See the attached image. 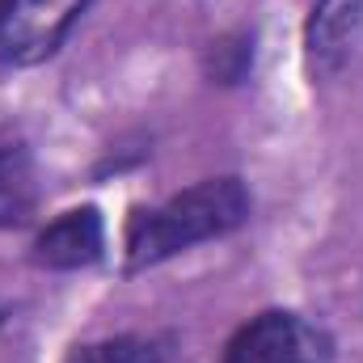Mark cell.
<instances>
[{"label": "cell", "mask_w": 363, "mask_h": 363, "mask_svg": "<svg viewBox=\"0 0 363 363\" xmlns=\"http://www.w3.org/2000/svg\"><path fill=\"white\" fill-rule=\"evenodd\" d=\"M254 220V190L241 174L199 178L161 203H140L123 224V274H148L182 254L224 241Z\"/></svg>", "instance_id": "6da1fadb"}, {"label": "cell", "mask_w": 363, "mask_h": 363, "mask_svg": "<svg viewBox=\"0 0 363 363\" xmlns=\"http://www.w3.org/2000/svg\"><path fill=\"white\" fill-rule=\"evenodd\" d=\"M93 0H0V72H26L51 64Z\"/></svg>", "instance_id": "7a4b0ae2"}, {"label": "cell", "mask_w": 363, "mask_h": 363, "mask_svg": "<svg viewBox=\"0 0 363 363\" xmlns=\"http://www.w3.org/2000/svg\"><path fill=\"white\" fill-rule=\"evenodd\" d=\"M334 334L296 313V308H262L233 330L220 363H334Z\"/></svg>", "instance_id": "3957f363"}, {"label": "cell", "mask_w": 363, "mask_h": 363, "mask_svg": "<svg viewBox=\"0 0 363 363\" xmlns=\"http://www.w3.org/2000/svg\"><path fill=\"white\" fill-rule=\"evenodd\" d=\"M363 38V0H313L300 26V60L313 85L342 77Z\"/></svg>", "instance_id": "277c9868"}, {"label": "cell", "mask_w": 363, "mask_h": 363, "mask_svg": "<svg viewBox=\"0 0 363 363\" xmlns=\"http://www.w3.org/2000/svg\"><path fill=\"white\" fill-rule=\"evenodd\" d=\"M30 267L51 274H72V271H89L106 258V216L97 203H81L60 211L55 220H47L30 250H26Z\"/></svg>", "instance_id": "5b68a950"}, {"label": "cell", "mask_w": 363, "mask_h": 363, "mask_svg": "<svg viewBox=\"0 0 363 363\" xmlns=\"http://www.w3.org/2000/svg\"><path fill=\"white\" fill-rule=\"evenodd\" d=\"M43 182L26 144H0V233H21L38 220Z\"/></svg>", "instance_id": "8992f818"}, {"label": "cell", "mask_w": 363, "mask_h": 363, "mask_svg": "<svg viewBox=\"0 0 363 363\" xmlns=\"http://www.w3.org/2000/svg\"><path fill=\"white\" fill-rule=\"evenodd\" d=\"M199 64H203L207 85H220V89L245 85L258 64V30H224L220 38H211L203 47Z\"/></svg>", "instance_id": "52a82bcc"}, {"label": "cell", "mask_w": 363, "mask_h": 363, "mask_svg": "<svg viewBox=\"0 0 363 363\" xmlns=\"http://www.w3.org/2000/svg\"><path fill=\"white\" fill-rule=\"evenodd\" d=\"M169 359V338L157 334H106L93 342L68 347L64 363H165Z\"/></svg>", "instance_id": "ba28073f"}, {"label": "cell", "mask_w": 363, "mask_h": 363, "mask_svg": "<svg viewBox=\"0 0 363 363\" xmlns=\"http://www.w3.org/2000/svg\"><path fill=\"white\" fill-rule=\"evenodd\" d=\"M4 321H9V308H0V330H4Z\"/></svg>", "instance_id": "9c48e42d"}]
</instances>
